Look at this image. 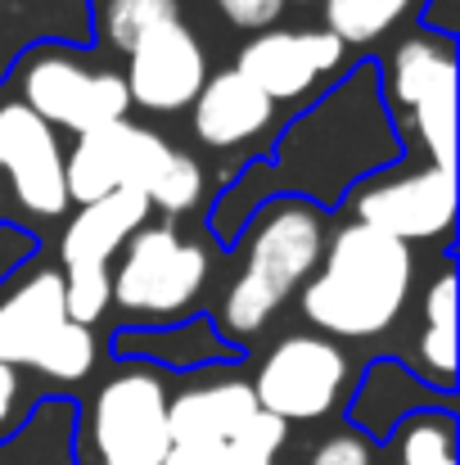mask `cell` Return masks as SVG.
Here are the masks:
<instances>
[{
  "instance_id": "obj_11",
  "label": "cell",
  "mask_w": 460,
  "mask_h": 465,
  "mask_svg": "<svg viewBox=\"0 0 460 465\" xmlns=\"http://www.w3.org/2000/svg\"><path fill=\"white\" fill-rule=\"evenodd\" d=\"M352 222L384 231L388 240H402L406 249L416 244H452L456 231V172L434 167L425 158H402L375 176H366L361 185H352L347 194Z\"/></svg>"
},
{
  "instance_id": "obj_9",
  "label": "cell",
  "mask_w": 460,
  "mask_h": 465,
  "mask_svg": "<svg viewBox=\"0 0 460 465\" xmlns=\"http://www.w3.org/2000/svg\"><path fill=\"white\" fill-rule=\"evenodd\" d=\"M153 222L145 194L118 190L95 203H82L64 217L59 231V276H64V312L68 321L95 330L109 312V272L122 253V244Z\"/></svg>"
},
{
  "instance_id": "obj_16",
  "label": "cell",
  "mask_w": 460,
  "mask_h": 465,
  "mask_svg": "<svg viewBox=\"0 0 460 465\" xmlns=\"http://www.w3.org/2000/svg\"><path fill=\"white\" fill-rule=\"evenodd\" d=\"M185 118H190V136L199 150L240 154V150H253L262 136L280 132L285 109L276 100H267L253 82H244L235 68H217V73H208V82L194 95V104L185 109Z\"/></svg>"
},
{
  "instance_id": "obj_12",
  "label": "cell",
  "mask_w": 460,
  "mask_h": 465,
  "mask_svg": "<svg viewBox=\"0 0 460 465\" xmlns=\"http://www.w3.org/2000/svg\"><path fill=\"white\" fill-rule=\"evenodd\" d=\"M347 59L352 50L338 45L325 27H267L235 50L230 68L285 109L338 82L347 73Z\"/></svg>"
},
{
  "instance_id": "obj_19",
  "label": "cell",
  "mask_w": 460,
  "mask_h": 465,
  "mask_svg": "<svg viewBox=\"0 0 460 465\" xmlns=\"http://www.w3.org/2000/svg\"><path fill=\"white\" fill-rule=\"evenodd\" d=\"M262 411L253 398V384L244 375H194L185 384H171L167 402V434L176 439H203V443H230L244 420Z\"/></svg>"
},
{
  "instance_id": "obj_28",
  "label": "cell",
  "mask_w": 460,
  "mask_h": 465,
  "mask_svg": "<svg viewBox=\"0 0 460 465\" xmlns=\"http://www.w3.org/2000/svg\"><path fill=\"white\" fill-rule=\"evenodd\" d=\"M162 465H226V443H203V439H176L167 448Z\"/></svg>"
},
{
  "instance_id": "obj_14",
  "label": "cell",
  "mask_w": 460,
  "mask_h": 465,
  "mask_svg": "<svg viewBox=\"0 0 460 465\" xmlns=\"http://www.w3.org/2000/svg\"><path fill=\"white\" fill-rule=\"evenodd\" d=\"M167 150H171V141L162 132H153L150 123H136V118L77 136L73 150H64L68 203L82 208V203H95V199L118 194V190L145 194V185L153 181Z\"/></svg>"
},
{
  "instance_id": "obj_25",
  "label": "cell",
  "mask_w": 460,
  "mask_h": 465,
  "mask_svg": "<svg viewBox=\"0 0 460 465\" xmlns=\"http://www.w3.org/2000/svg\"><path fill=\"white\" fill-rule=\"evenodd\" d=\"M212 9L235 27V32H249V36H258V32H267V27H280V18H285V0H212Z\"/></svg>"
},
{
  "instance_id": "obj_8",
  "label": "cell",
  "mask_w": 460,
  "mask_h": 465,
  "mask_svg": "<svg viewBox=\"0 0 460 465\" xmlns=\"http://www.w3.org/2000/svg\"><path fill=\"white\" fill-rule=\"evenodd\" d=\"M9 82L23 109H32L50 132H68L73 141L132 118V100L118 64L91 59L68 41L27 45L9 64Z\"/></svg>"
},
{
  "instance_id": "obj_23",
  "label": "cell",
  "mask_w": 460,
  "mask_h": 465,
  "mask_svg": "<svg viewBox=\"0 0 460 465\" xmlns=\"http://www.w3.org/2000/svg\"><path fill=\"white\" fill-rule=\"evenodd\" d=\"M397 465H456V411L429 407L393 430Z\"/></svg>"
},
{
  "instance_id": "obj_15",
  "label": "cell",
  "mask_w": 460,
  "mask_h": 465,
  "mask_svg": "<svg viewBox=\"0 0 460 465\" xmlns=\"http://www.w3.org/2000/svg\"><path fill=\"white\" fill-rule=\"evenodd\" d=\"M0 172L27 217L59 222L73 213L64 185V141L18 100L0 104Z\"/></svg>"
},
{
  "instance_id": "obj_4",
  "label": "cell",
  "mask_w": 460,
  "mask_h": 465,
  "mask_svg": "<svg viewBox=\"0 0 460 465\" xmlns=\"http://www.w3.org/2000/svg\"><path fill=\"white\" fill-rule=\"evenodd\" d=\"M375 73L402 150L456 172V36L416 27L375 59Z\"/></svg>"
},
{
  "instance_id": "obj_29",
  "label": "cell",
  "mask_w": 460,
  "mask_h": 465,
  "mask_svg": "<svg viewBox=\"0 0 460 465\" xmlns=\"http://www.w3.org/2000/svg\"><path fill=\"white\" fill-rule=\"evenodd\" d=\"M285 5H316V0H285Z\"/></svg>"
},
{
  "instance_id": "obj_20",
  "label": "cell",
  "mask_w": 460,
  "mask_h": 465,
  "mask_svg": "<svg viewBox=\"0 0 460 465\" xmlns=\"http://www.w3.org/2000/svg\"><path fill=\"white\" fill-rule=\"evenodd\" d=\"M86 9V45H104V54L127 59L132 45L167 18H185L190 0H82Z\"/></svg>"
},
{
  "instance_id": "obj_3",
  "label": "cell",
  "mask_w": 460,
  "mask_h": 465,
  "mask_svg": "<svg viewBox=\"0 0 460 465\" xmlns=\"http://www.w3.org/2000/svg\"><path fill=\"white\" fill-rule=\"evenodd\" d=\"M325 235L329 217L303 199H271L244 222L240 240L230 244L240 253V267L221 290L217 308L208 312L217 334L240 357L289 308V299H299V290L320 267Z\"/></svg>"
},
{
  "instance_id": "obj_6",
  "label": "cell",
  "mask_w": 460,
  "mask_h": 465,
  "mask_svg": "<svg viewBox=\"0 0 460 465\" xmlns=\"http://www.w3.org/2000/svg\"><path fill=\"white\" fill-rule=\"evenodd\" d=\"M171 375L145 361H109L86 402H77L73 457L77 465H162Z\"/></svg>"
},
{
  "instance_id": "obj_22",
  "label": "cell",
  "mask_w": 460,
  "mask_h": 465,
  "mask_svg": "<svg viewBox=\"0 0 460 465\" xmlns=\"http://www.w3.org/2000/svg\"><path fill=\"white\" fill-rule=\"evenodd\" d=\"M145 203H150V213H158V222H171V226L194 217L208 203V172H203L199 154H190L185 145L171 141L167 158L158 163L153 181L145 185Z\"/></svg>"
},
{
  "instance_id": "obj_26",
  "label": "cell",
  "mask_w": 460,
  "mask_h": 465,
  "mask_svg": "<svg viewBox=\"0 0 460 465\" xmlns=\"http://www.w3.org/2000/svg\"><path fill=\"white\" fill-rule=\"evenodd\" d=\"M32 416V389H27V375L5 366L0 361V443L9 434H18V425Z\"/></svg>"
},
{
  "instance_id": "obj_10",
  "label": "cell",
  "mask_w": 460,
  "mask_h": 465,
  "mask_svg": "<svg viewBox=\"0 0 460 465\" xmlns=\"http://www.w3.org/2000/svg\"><path fill=\"white\" fill-rule=\"evenodd\" d=\"M253 398L280 425H311L343 407L347 389L357 384V366L343 343L294 330L280 334L253 366Z\"/></svg>"
},
{
  "instance_id": "obj_21",
  "label": "cell",
  "mask_w": 460,
  "mask_h": 465,
  "mask_svg": "<svg viewBox=\"0 0 460 465\" xmlns=\"http://www.w3.org/2000/svg\"><path fill=\"white\" fill-rule=\"evenodd\" d=\"M429 0H320V27L347 50H375L402 23L420 18Z\"/></svg>"
},
{
  "instance_id": "obj_18",
  "label": "cell",
  "mask_w": 460,
  "mask_h": 465,
  "mask_svg": "<svg viewBox=\"0 0 460 465\" xmlns=\"http://www.w3.org/2000/svg\"><path fill=\"white\" fill-rule=\"evenodd\" d=\"M429 407H456V398L434 393L429 384L416 380V371L402 357H375L366 371H357L352 384V407H347V425L357 434H366L370 443H388L393 430Z\"/></svg>"
},
{
  "instance_id": "obj_13",
  "label": "cell",
  "mask_w": 460,
  "mask_h": 465,
  "mask_svg": "<svg viewBox=\"0 0 460 465\" xmlns=\"http://www.w3.org/2000/svg\"><path fill=\"white\" fill-rule=\"evenodd\" d=\"M122 86H127V100H132V114H145V118H181L194 95L203 91L208 82V50H203V36L190 27V14L185 18H167L150 27L132 54L122 59Z\"/></svg>"
},
{
  "instance_id": "obj_17",
  "label": "cell",
  "mask_w": 460,
  "mask_h": 465,
  "mask_svg": "<svg viewBox=\"0 0 460 465\" xmlns=\"http://www.w3.org/2000/svg\"><path fill=\"white\" fill-rule=\"evenodd\" d=\"M109 357L113 361H145L162 375H203V371L244 361L217 334L208 312L176 321V325H118L109 334Z\"/></svg>"
},
{
  "instance_id": "obj_2",
  "label": "cell",
  "mask_w": 460,
  "mask_h": 465,
  "mask_svg": "<svg viewBox=\"0 0 460 465\" xmlns=\"http://www.w3.org/2000/svg\"><path fill=\"white\" fill-rule=\"evenodd\" d=\"M416 249L361 222H343L325 235L320 267L299 290V312L311 334L334 343H370L402 321L416 294Z\"/></svg>"
},
{
  "instance_id": "obj_27",
  "label": "cell",
  "mask_w": 460,
  "mask_h": 465,
  "mask_svg": "<svg viewBox=\"0 0 460 465\" xmlns=\"http://www.w3.org/2000/svg\"><path fill=\"white\" fill-rule=\"evenodd\" d=\"M375 461V443L357 430H343V434H329L316 452L311 465H370Z\"/></svg>"
},
{
  "instance_id": "obj_5",
  "label": "cell",
  "mask_w": 460,
  "mask_h": 465,
  "mask_svg": "<svg viewBox=\"0 0 460 465\" xmlns=\"http://www.w3.org/2000/svg\"><path fill=\"white\" fill-rule=\"evenodd\" d=\"M0 361L50 384H86L100 366V334L68 321L64 276L54 262L18 272L0 285Z\"/></svg>"
},
{
  "instance_id": "obj_1",
  "label": "cell",
  "mask_w": 460,
  "mask_h": 465,
  "mask_svg": "<svg viewBox=\"0 0 460 465\" xmlns=\"http://www.w3.org/2000/svg\"><path fill=\"white\" fill-rule=\"evenodd\" d=\"M402 158V136L379 100L375 54L352 59V68L338 82H329L311 104L285 118L276 141L249 158L226 190H217L208 235L221 249H230L244 222L271 199H303L329 217L347 203L352 185Z\"/></svg>"
},
{
  "instance_id": "obj_24",
  "label": "cell",
  "mask_w": 460,
  "mask_h": 465,
  "mask_svg": "<svg viewBox=\"0 0 460 465\" xmlns=\"http://www.w3.org/2000/svg\"><path fill=\"white\" fill-rule=\"evenodd\" d=\"M285 443H289V425H280L267 411H253L244 430L226 443V465H276Z\"/></svg>"
},
{
  "instance_id": "obj_7",
  "label": "cell",
  "mask_w": 460,
  "mask_h": 465,
  "mask_svg": "<svg viewBox=\"0 0 460 465\" xmlns=\"http://www.w3.org/2000/svg\"><path fill=\"white\" fill-rule=\"evenodd\" d=\"M212 285V253L185 226L145 222L109 272V308L127 325H176L203 312Z\"/></svg>"
}]
</instances>
